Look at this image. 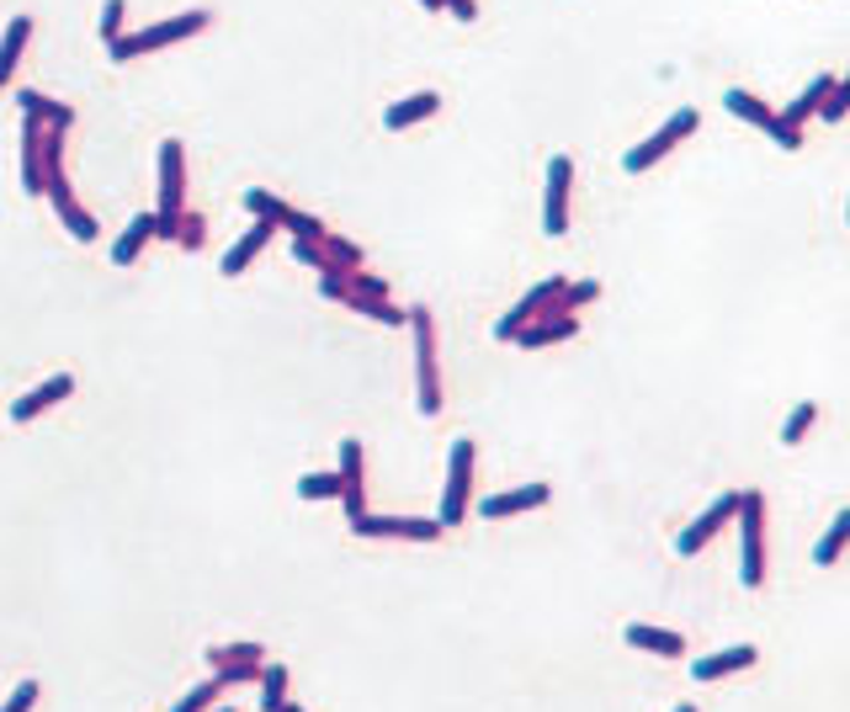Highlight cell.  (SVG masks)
Returning a JSON list of instances; mask_svg holds the SVG:
<instances>
[{"label": "cell", "instance_id": "6da1fadb", "mask_svg": "<svg viewBox=\"0 0 850 712\" xmlns=\"http://www.w3.org/2000/svg\"><path fill=\"white\" fill-rule=\"evenodd\" d=\"M410 330H414V404L420 415H441V362H437V320L426 303L410 309Z\"/></svg>", "mask_w": 850, "mask_h": 712}, {"label": "cell", "instance_id": "7a4b0ae2", "mask_svg": "<svg viewBox=\"0 0 850 712\" xmlns=\"http://www.w3.org/2000/svg\"><path fill=\"white\" fill-rule=\"evenodd\" d=\"M473 468H479V447L473 437H458L452 442V458H447V490H441V527H462L468 511H473Z\"/></svg>", "mask_w": 850, "mask_h": 712}, {"label": "cell", "instance_id": "3957f363", "mask_svg": "<svg viewBox=\"0 0 850 712\" xmlns=\"http://www.w3.org/2000/svg\"><path fill=\"white\" fill-rule=\"evenodd\" d=\"M739 580L750 590L766 585V494L744 490L739 505Z\"/></svg>", "mask_w": 850, "mask_h": 712}, {"label": "cell", "instance_id": "277c9868", "mask_svg": "<svg viewBox=\"0 0 850 712\" xmlns=\"http://www.w3.org/2000/svg\"><path fill=\"white\" fill-rule=\"evenodd\" d=\"M697 123H702V118H697V107H680L670 123L654 128V133H649L643 144L622 154V171H628V176H643L649 166H659V160H664V154H670V149H676L680 139H691V133H697Z\"/></svg>", "mask_w": 850, "mask_h": 712}, {"label": "cell", "instance_id": "5b68a950", "mask_svg": "<svg viewBox=\"0 0 850 712\" xmlns=\"http://www.w3.org/2000/svg\"><path fill=\"white\" fill-rule=\"evenodd\" d=\"M563 288H569L563 277H548V282H537L532 293L521 298V303H516L510 314H500V320H494V341H516V335H521L527 324L548 320V314H559V298H563Z\"/></svg>", "mask_w": 850, "mask_h": 712}, {"label": "cell", "instance_id": "8992f818", "mask_svg": "<svg viewBox=\"0 0 850 712\" xmlns=\"http://www.w3.org/2000/svg\"><path fill=\"white\" fill-rule=\"evenodd\" d=\"M739 505H744V490L718 494V500L707 505L702 517H697V521H691V527H686V532L676 538V553H680V559H697V553H702V548L718 538L723 527H733V521H739Z\"/></svg>", "mask_w": 850, "mask_h": 712}, {"label": "cell", "instance_id": "52a82bcc", "mask_svg": "<svg viewBox=\"0 0 850 712\" xmlns=\"http://www.w3.org/2000/svg\"><path fill=\"white\" fill-rule=\"evenodd\" d=\"M208 27V11H187V17H170V22H154L144 32H133V38H118L112 43V59H139L149 49H166V43H181V38H192Z\"/></svg>", "mask_w": 850, "mask_h": 712}, {"label": "cell", "instance_id": "ba28073f", "mask_svg": "<svg viewBox=\"0 0 850 712\" xmlns=\"http://www.w3.org/2000/svg\"><path fill=\"white\" fill-rule=\"evenodd\" d=\"M569 192H574V160L553 154L548 160V197H542V234L548 240L569 234Z\"/></svg>", "mask_w": 850, "mask_h": 712}, {"label": "cell", "instance_id": "9c48e42d", "mask_svg": "<svg viewBox=\"0 0 850 712\" xmlns=\"http://www.w3.org/2000/svg\"><path fill=\"white\" fill-rule=\"evenodd\" d=\"M351 532H357V538H393V542H437L447 527H441L437 517L414 521V517H372V511H367V517L351 521Z\"/></svg>", "mask_w": 850, "mask_h": 712}, {"label": "cell", "instance_id": "30bf717a", "mask_svg": "<svg viewBox=\"0 0 850 712\" xmlns=\"http://www.w3.org/2000/svg\"><path fill=\"white\" fill-rule=\"evenodd\" d=\"M553 500V484H521V490H506V494H484L473 511L484 521H506V517H527V511H542Z\"/></svg>", "mask_w": 850, "mask_h": 712}, {"label": "cell", "instance_id": "8fae6325", "mask_svg": "<svg viewBox=\"0 0 850 712\" xmlns=\"http://www.w3.org/2000/svg\"><path fill=\"white\" fill-rule=\"evenodd\" d=\"M754 660H760L754 643H733V649H718V654L691 660V675H697L702 686H712V681H729V675H739V670H754Z\"/></svg>", "mask_w": 850, "mask_h": 712}, {"label": "cell", "instance_id": "7c38bea8", "mask_svg": "<svg viewBox=\"0 0 850 712\" xmlns=\"http://www.w3.org/2000/svg\"><path fill=\"white\" fill-rule=\"evenodd\" d=\"M362 442H340V500H346V517L357 521L367 517V494H362Z\"/></svg>", "mask_w": 850, "mask_h": 712}, {"label": "cell", "instance_id": "4fadbf2b", "mask_svg": "<svg viewBox=\"0 0 850 712\" xmlns=\"http://www.w3.org/2000/svg\"><path fill=\"white\" fill-rule=\"evenodd\" d=\"M574 335H580V314H548V320L527 324L510 345H521V351H542V345H563V341H574Z\"/></svg>", "mask_w": 850, "mask_h": 712}, {"label": "cell", "instance_id": "5bb4252c", "mask_svg": "<svg viewBox=\"0 0 850 712\" xmlns=\"http://www.w3.org/2000/svg\"><path fill=\"white\" fill-rule=\"evenodd\" d=\"M70 393H74V378H70V372H59V378H49V383H38L27 399H17V404H11V420H17V425H27L32 415L53 410V404H59V399H70Z\"/></svg>", "mask_w": 850, "mask_h": 712}, {"label": "cell", "instance_id": "9a60e30c", "mask_svg": "<svg viewBox=\"0 0 850 712\" xmlns=\"http://www.w3.org/2000/svg\"><path fill=\"white\" fill-rule=\"evenodd\" d=\"M622 639H628V649H638V654H659V660H680V654H686V639H680V633H670V628H649V622H632Z\"/></svg>", "mask_w": 850, "mask_h": 712}, {"label": "cell", "instance_id": "2e32d148", "mask_svg": "<svg viewBox=\"0 0 850 712\" xmlns=\"http://www.w3.org/2000/svg\"><path fill=\"white\" fill-rule=\"evenodd\" d=\"M437 112H441V97H437V91H414V97L393 101L389 112H383V128H389V133H404V128L426 123V118H437Z\"/></svg>", "mask_w": 850, "mask_h": 712}, {"label": "cell", "instance_id": "e0dca14e", "mask_svg": "<svg viewBox=\"0 0 850 712\" xmlns=\"http://www.w3.org/2000/svg\"><path fill=\"white\" fill-rule=\"evenodd\" d=\"M723 107H729L733 118H739V123H750V128H766V133H771V128H777V107H771V101H760L754 97V91H739V86H733L729 97H723Z\"/></svg>", "mask_w": 850, "mask_h": 712}, {"label": "cell", "instance_id": "ac0fdd59", "mask_svg": "<svg viewBox=\"0 0 850 712\" xmlns=\"http://www.w3.org/2000/svg\"><path fill=\"white\" fill-rule=\"evenodd\" d=\"M271 229H277V223H267V219H256V229H244V234H240V245H234V250H229V255H223V277H240V271L250 267V261H256L261 250H267Z\"/></svg>", "mask_w": 850, "mask_h": 712}, {"label": "cell", "instance_id": "d6986e66", "mask_svg": "<svg viewBox=\"0 0 850 712\" xmlns=\"http://www.w3.org/2000/svg\"><path fill=\"white\" fill-rule=\"evenodd\" d=\"M846 548H850V505L824 527V538L813 542V564H819V569H834L840 559H846Z\"/></svg>", "mask_w": 850, "mask_h": 712}, {"label": "cell", "instance_id": "ffe728a7", "mask_svg": "<svg viewBox=\"0 0 850 712\" xmlns=\"http://www.w3.org/2000/svg\"><path fill=\"white\" fill-rule=\"evenodd\" d=\"M834 86H840L834 74H819V80H808V91H802V97L792 101V107H787L781 118H787V123H792V128H802V123H808V118H819V107H824V101H829V91H834Z\"/></svg>", "mask_w": 850, "mask_h": 712}, {"label": "cell", "instance_id": "44dd1931", "mask_svg": "<svg viewBox=\"0 0 850 712\" xmlns=\"http://www.w3.org/2000/svg\"><path fill=\"white\" fill-rule=\"evenodd\" d=\"M149 234H160V213H139V219L128 223V234H122L118 245H112V261H118V267H133Z\"/></svg>", "mask_w": 850, "mask_h": 712}, {"label": "cell", "instance_id": "7402d4cb", "mask_svg": "<svg viewBox=\"0 0 850 712\" xmlns=\"http://www.w3.org/2000/svg\"><path fill=\"white\" fill-rule=\"evenodd\" d=\"M27 38H32V22H27V17H17V22L6 27V43H0V86L17 74V59H22Z\"/></svg>", "mask_w": 850, "mask_h": 712}, {"label": "cell", "instance_id": "603a6c76", "mask_svg": "<svg viewBox=\"0 0 850 712\" xmlns=\"http://www.w3.org/2000/svg\"><path fill=\"white\" fill-rule=\"evenodd\" d=\"M813 425H819V404H813V399H802L798 410L787 415V425H781V447H798Z\"/></svg>", "mask_w": 850, "mask_h": 712}, {"label": "cell", "instance_id": "cb8c5ba5", "mask_svg": "<svg viewBox=\"0 0 850 712\" xmlns=\"http://www.w3.org/2000/svg\"><path fill=\"white\" fill-rule=\"evenodd\" d=\"M298 494L303 500H340V473H303Z\"/></svg>", "mask_w": 850, "mask_h": 712}, {"label": "cell", "instance_id": "d4e9b609", "mask_svg": "<svg viewBox=\"0 0 850 712\" xmlns=\"http://www.w3.org/2000/svg\"><path fill=\"white\" fill-rule=\"evenodd\" d=\"M261 681H267V696H261V708H267V712H282V708H288V670H282V664H271Z\"/></svg>", "mask_w": 850, "mask_h": 712}, {"label": "cell", "instance_id": "484cf974", "mask_svg": "<svg viewBox=\"0 0 850 712\" xmlns=\"http://www.w3.org/2000/svg\"><path fill=\"white\" fill-rule=\"evenodd\" d=\"M601 298V282H569L559 298V314H580L584 303H596Z\"/></svg>", "mask_w": 850, "mask_h": 712}, {"label": "cell", "instance_id": "4316f807", "mask_svg": "<svg viewBox=\"0 0 850 712\" xmlns=\"http://www.w3.org/2000/svg\"><path fill=\"white\" fill-rule=\"evenodd\" d=\"M846 112H850V80H840V86L829 91V101L819 107V118H824V123H840Z\"/></svg>", "mask_w": 850, "mask_h": 712}, {"label": "cell", "instance_id": "83f0119b", "mask_svg": "<svg viewBox=\"0 0 850 712\" xmlns=\"http://www.w3.org/2000/svg\"><path fill=\"white\" fill-rule=\"evenodd\" d=\"M101 38H107V49L122 38V0H107V11H101Z\"/></svg>", "mask_w": 850, "mask_h": 712}, {"label": "cell", "instance_id": "f1b7e54d", "mask_svg": "<svg viewBox=\"0 0 850 712\" xmlns=\"http://www.w3.org/2000/svg\"><path fill=\"white\" fill-rule=\"evenodd\" d=\"M32 702H38V681H22V686H17V696H11L0 712H32Z\"/></svg>", "mask_w": 850, "mask_h": 712}, {"label": "cell", "instance_id": "f546056e", "mask_svg": "<svg viewBox=\"0 0 850 712\" xmlns=\"http://www.w3.org/2000/svg\"><path fill=\"white\" fill-rule=\"evenodd\" d=\"M420 6H426V11H447V6H441V0H420Z\"/></svg>", "mask_w": 850, "mask_h": 712}, {"label": "cell", "instance_id": "4dcf8cb0", "mask_svg": "<svg viewBox=\"0 0 850 712\" xmlns=\"http://www.w3.org/2000/svg\"><path fill=\"white\" fill-rule=\"evenodd\" d=\"M676 712H697V708H691V702H686V708H676Z\"/></svg>", "mask_w": 850, "mask_h": 712}, {"label": "cell", "instance_id": "1f68e13d", "mask_svg": "<svg viewBox=\"0 0 850 712\" xmlns=\"http://www.w3.org/2000/svg\"><path fill=\"white\" fill-rule=\"evenodd\" d=\"M846 219H850V208H846Z\"/></svg>", "mask_w": 850, "mask_h": 712}, {"label": "cell", "instance_id": "d6a6232c", "mask_svg": "<svg viewBox=\"0 0 850 712\" xmlns=\"http://www.w3.org/2000/svg\"><path fill=\"white\" fill-rule=\"evenodd\" d=\"M846 80H850V74H846Z\"/></svg>", "mask_w": 850, "mask_h": 712}]
</instances>
